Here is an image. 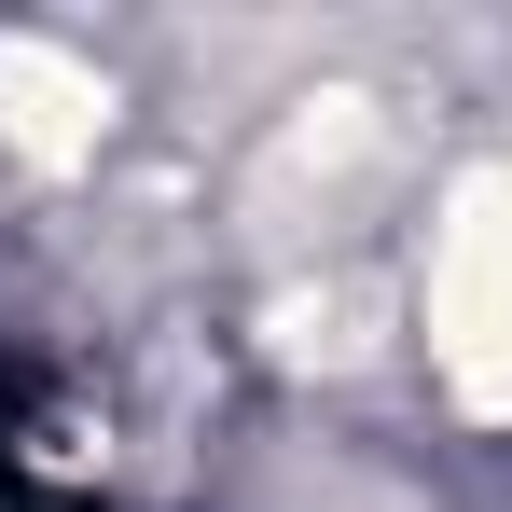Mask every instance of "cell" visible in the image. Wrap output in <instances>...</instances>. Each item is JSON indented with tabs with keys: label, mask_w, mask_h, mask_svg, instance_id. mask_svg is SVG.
I'll return each instance as SVG.
<instances>
[{
	"label": "cell",
	"mask_w": 512,
	"mask_h": 512,
	"mask_svg": "<svg viewBox=\"0 0 512 512\" xmlns=\"http://www.w3.org/2000/svg\"><path fill=\"white\" fill-rule=\"evenodd\" d=\"M0 111H14L42 153H70V139H84V111H111V97H97L56 42H0Z\"/></svg>",
	"instance_id": "cell-1"
}]
</instances>
